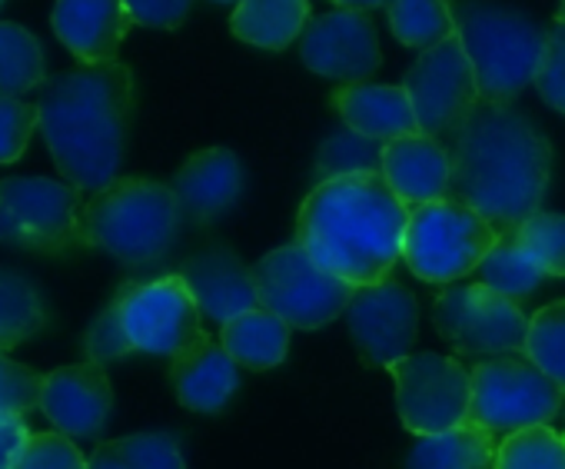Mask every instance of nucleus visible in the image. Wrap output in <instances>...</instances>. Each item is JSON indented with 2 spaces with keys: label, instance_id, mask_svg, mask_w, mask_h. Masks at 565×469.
Here are the masks:
<instances>
[{
  "label": "nucleus",
  "instance_id": "1",
  "mask_svg": "<svg viewBox=\"0 0 565 469\" xmlns=\"http://www.w3.org/2000/svg\"><path fill=\"white\" fill-rule=\"evenodd\" d=\"M452 200L482 213L499 233H512L539 213L548 173V137L512 104L479 100L449 134Z\"/></svg>",
  "mask_w": 565,
  "mask_h": 469
},
{
  "label": "nucleus",
  "instance_id": "2",
  "mask_svg": "<svg viewBox=\"0 0 565 469\" xmlns=\"http://www.w3.org/2000/svg\"><path fill=\"white\" fill-rule=\"evenodd\" d=\"M406 223L409 206L383 173H353L310 190L297 216V244L317 267L356 290L390 280L403 257Z\"/></svg>",
  "mask_w": 565,
  "mask_h": 469
},
{
  "label": "nucleus",
  "instance_id": "3",
  "mask_svg": "<svg viewBox=\"0 0 565 469\" xmlns=\"http://www.w3.org/2000/svg\"><path fill=\"white\" fill-rule=\"evenodd\" d=\"M38 110L47 150L71 186L97 193L120 177L134 114V74L127 64H81L51 77Z\"/></svg>",
  "mask_w": 565,
  "mask_h": 469
},
{
  "label": "nucleus",
  "instance_id": "4",
  "mask_svg": "<svg viewBox=\"0 0 565 469\" xmlns=\"http://www.w3.org/2000/svg\"><path fill=\"white\" fill-rule=\"evenodd\" d=\"M84 244L127 267H147L167 257L183 223L170 186L143 177H117L84 203Z\"/></svg>",
  "mask_w": 565,
  "mask_h": 469
},
{
  "label": "nucleus",
  "instance_id": "5",
  "mask_svg": "<svg viewBox=\"0 0 565 469\" xmlns=\"http://www.w3.org/2000/svg\"><path fill=\"white\" fill-rule=\"evenodd\" d=\"M456 38L472 64L479 97L512 104L535 84L548 31L499 0H462L456 8Z\"/></svg>",
  "mask_w": 565,
  "mask_h": 469
},
{
  "label": "nucleus",
  "instance_id": "6",
  "mask_svg": "<svg viewBox=\"0 0 565 469\" xmlns=\"http://www.w3.org/2000/svg\"><path fill=\"white\" fill-rule=\"evenodd\" d=\"M502 233L459 200H436L409 210L403 233V264L423 284L452 287L476 274Z\"/></svg>",
  "mask_w": 565,
  "mask_h": 469
},
{
  "label": "nucleus",
  "instance_id": "7",
  "mask_svg": "<svg viewBox=\"0 0 565 469\" xmlns=\"http://www.w3.org/2000/svg\"><path fill=\"white\" fill-rule=\"evenodd\" d=\"M84 200L67 180L8 177L0 180V244L64 257L84 251Z\"/></svg>",
  "mask_w": 565,
  "mask_h": 469
},
{
  "label": "nucleus",
  "instance_id": "8",
  "mask_svg": "<svg viewBox=\"0 0 565 469\" xmlns=\"http://www.w3.org/2000/svg\"><path fill=\"white\" fill-rule=\"evenodd\" d=\"M259 307L294 330H320L347 313L353 287L313 264L300 247H276L249 267Z\"/></svg>",
  "mask_w": 565,
  "mask_h": 469
},
{
  "label": "nucleus",
  "instance_id": "9",
  "mask_svg": "<svg viewBox=\"0 0 565 469\" xmlns=\"http://www.w3.org/2000/svg\"><path fill=\"white\" fill-rule=\"evenodd\" d=\"M433 323L439 337L469 360L525 356L529 317L515 300L482 287L452 284L433 303Z\"/></svg>",
  "mask_w": 565,
  "mask_h": 469
},
{
  "label": "nucleus",
  "instance_id": "10",
  "mask_svg": "<svg viewBox=\"0 0 565 469\" xmlns=\"http://www.w3.org/2000/svg\"><path fill=\"white\" fill-rule=\"evenodd\" d=\"M565 403V390L529 356H499L472 366L469 419L489 433H519L548 426Z\"/></svg>",
  "mask_w": 565,
  "mask_h": 469
},
{
  "label": "nucleus",
  "instance_id": "11",
  "mask_svg": "<svg viewBox=\"0 0 565 469\" xmlns=\"http://www.w3.org/2000/svg\"><path fill=\"white\" fill-rule=\"evenodd\" d=\"M114 303L134 353L173 360L203 337V313L180 274H167L157 280H130L114 294Z\"/></svg>",
  "mask_w": 565,
  "mask_h": 469
},
{
  "label": "nucleus",
  "instance_id": "12",
  "mask_svg": "<svg viewBox=\"0 0 565 469\" xmlns=\"http://www.w3.org/2000/svg\"><path fill=\"white\" fill-rule=\"evenodd\" d=\"M386 370L396 383V409L409 433L436 436L469 419L472 373L456 356L409 353Z\"/></svg>",
  "mask_w": 565,
  "mask_h": 469
},
{
  "label": "nucleus",
  "instance_id": "13",
  "mask_svg": "<svg viewBox=\"0 0 565 469\" xmlns=\"http://www.w3.org/2000/svg\"><path fill=\"white\" fill-rule=\"evenodd\" d=\"M403 90L413 100L419 130L426 137H449L482 100L472 64L459 38L423 51L403 77Z\"/></svg>",
  "mask_w": 565,
  "mask_h": 469
},
{
  "label": "nucleus",
  "instance_id": "14",
  "mask_svg": "<svg viewBox=\"0 0 565 469\" xmlns=\"http://www.w3.org/2000/svg\"><path fill=\"white\" fill-rule=\"evenodd\" d=\"M347 327L360 356L373 366H390L409 356L419 333V303L396 284L383 280L373 287H356L347 307Z\"/></svg>",
  "mask_w": 565,
  "mask_h": 469
},
{
  "label": "nucleus",
  "instance_id": "15",
  "mask_svg": "<svg viewBox=\"0 0 565 469\" xmlns=\"http://www.w3.org/2000/svg\"><path fill=\"white\" fill-rule=\"evenodd\" d=\"M300 57L313 74L327 81L366 84V77L376 74L383 51L370 14L327 11L307 24L300 38Z\"/></svg>",
  "mask_w": 565,
  "mask_h": 469
},
{
  "label": "nucleus",
  "instance_id": "16",
  "mask_svg": "<svg viewBox=\"0 0 565 469\" xmlns=\"http://www.w3.org/2000/svg\"><path fill=\"white\" fill-rule=\"evenodd\" d=\"M44 416L71 439H97L114 409V386L104 366H61L44 380Z\"/></svg>",
  "mask_w": 565,
  "mask_h": 469
},
{
  "label": "nucleus",
  "instance_id": "17",
  "mask_svg": "<svg viewBox=\"0 0 565 469\" xmlns=\"http://www.w3.org/2000/svg\"><path fill=\"white\" fill-rule=\"evenodd\" d=\"M51 24L81 64L97 67L117 61L134 18L124 0H54Z\"/></svg>",
  "mask_w": 565,
  "mask_h": 469
},
{
  "label": "nucleus",
  "instance_id": "18",
  "mask_svg": "<svg viewBox=\"0 0 565 469\" xmlns=\"http://www.w3.org/2000/svg\"><path fill=\"white\" fill-rule=\"evenodd\" d=\"M170 190L183 220L206 226L236 206L243 193V163L226 147H206L177 170Z\"/></svg>",
  "mask_w": 565,
  "mask_h": 469
},
{
  "label": "nucleus",
  "instance_id": "19",
  "mask_svg": "<svg viewBox=\"0 0 565 469\" xmlns=\"http://www.w3.org/2000/svg\"><path fill=\"white\" fill-rule=\"evenodd\" d=\"M383 180L413 210L452 196V160L443 140L416 134L383 143Z\"/></svg>",
  "mask_w": 565,
  "mask_h": 469
},
{
  "label": "nucleus",
  "instance_id": "20",
  "mask_svg": "<svg viewBox=\"0 0 565 469\" xmlns=\"http://www.w3.org/2000/svg\"><path fill=\"white\" fill-rule=\"evenodd\" d=\"M180 277L186 280L200 313L216 320L220 327L259 307L249 267H243L239 257L226 247H210L190 257L180 267Z\"/></svg>",
  "mask_w": 565,
  "mask_h": 469
},
{
  "label": "nucleus",
  "instance_id": "21",
  "mask_svg": "<svg viewBox=\"0 0 565 469\" xmlns=\"http://www.w3.org/2000/svg\"><path fill=\"white\" fill-rule=\"evenodd\" d=\"M333 110L353 134L376 143L423 134L409 94L396 84H343L333 94Z\"/></svg>",
  "mask_w": 565,
  "mask_h": 469
},
{
  "label": "nucleus",
  "instance_id": "22",
  "mask_svg": "<svg viewBox=\"0 0 565 469\" xmlns=\"http://www.w3.org/2000/svg\"><path fill=\"white\" fill-rule=\"evenodd\" d=\"M170 380L180 406L193 413H220L239 390V363L223 350V343L203 333L190 350L173 356Z\"/></svg>",
  "mask_w": 565,
  "mask_h": 469
},
{
  "label": "nucleus",
  "instance_id": "23",
  "mask_svg": "<svg viewBox=\"0 0 565 469\" xmlns=\"http://www.w3.org/2000/svg\"><path fill=\"white\" fill-rule=\"evenodd\" d=\"M310 21V0H239L230 18V31L243 44L287 51L297 38H303Z\"/></svg>",
  "mask_w": 565,
  "mask_h": 469
},
{
  "label": "nucleus",
  "instance_id": "24",
  "mask_svg": "<svg viewBox=\"0 0 565 469\" xmlns=\"http://www.w3.org/2000/svg\"><path fill=\"white\" fill-rule=\"evenodd\" d=\"M495 452V433L466 419L446 433L419 436V443L406 456V469H492Z\"/></svg>",
  "mask_w": 565,
  "mask_h": 469
},
{
  "label": "nucleus",
  "instance_id": "25",
  "mask_svg": "<svg viewBox=\"0 0 565 469\" xmlns=\"http://www.w3.org/2000/svg\"><path fill=\"white\" fill-rule=\"evenodd\" d=\"M290 333H294L290 323H282L276 313L256 307L223 323L220 343L243 370H273L290 353Z\"/></svg>",
  "mask_w": 565,
  "mask_h": 469
},
{
  "label": "nucleus",
  "instance_id": "26",
  "mask_svg": "<svg viewBox=\"0 0 565 469\" xmlns=\"http://www.w3.org/2000/svg\"><path fill=\"white\" fill-rule=\"evenodd\" d=\"M47 327V307L38 287L0 267V353H8L28 340H34Z\"/></svg>",
  "mask_w": 565,
  "mask_h": 469
},
{
  "label": "nucleus",
  "instance_id": "27",
  "mask_svg": "<svg viewBox=\"0 0 565 469\" xmlns=\"http://www.w3.org/2000/svg\"><path fill=\"white\" fill-rule=\"evenodd\" d=\"M386 14L393 38L403 47L433 51L456 38V11L449 0H390Z\"/></svg>",
  "mask_w": 565,
  "mask_h": 469
},
{
  "label": "nucleus",
  "instance_id": "28",
  "mask_svg": "<svg viewBox=\"0 0 565 469\" xmlns=\"http://www.w3.org/2000/svg\"><path fill=\"white\" fill-rule=\"evenodd\" d=\"M87 469H186V462L173 436L134 433L100 443L87 459Z\"/></svg>",
  "mask_w": 565,
  "mask_h": 469
},
{
  "label": "nucleus",
  "instance_id": "29",
  "mask_svg": "<svg viewBox=\"0 0 565 469\" xmlns=\"http://www.w3.org/2000/svg\"><path fill=\"white\" fill-rule=\"evenodd\" d=\"M47 84L41 41L21 24H0V97H21Z\"/></svg>",
  "mask_w": 565,
  "mask_h": 469
},
{
  "label": "nucleus",
  "instance_id": "30",
  "mask_svg": "<svg viewBox=\"0 0 565 469\" xmlns=\"http://www.w3.org/2000/svg\"><path fill=\"white\" fill-rule=\"evenodd\" d=\"M479 284L519 303L545 284V274L525 257V251L515 241V230H512V233H502L499 244L492 247V254L482 260Z\"/></svg>",
  "mask_w": 565,
  "mask_h": 469
},
{
  "label": "nucleus",
  "instance_id": "31",
  "mask_svg": "<svg viewBox=\"0 0 565 469\" xmlns=\"http://www.w3.org/2000/svg\"><path fill=\"white\" fill-rule=\"evenodd\" d=\"M492 469H565V436L552 426H529L499 443Z\"/></svg>",
  "mask_w": 565,
  "mask_h": 469
},
{
  "label": "nucleus",
  "instance_id": "32",
  "mask_svg": "<svg viewBox=\"0 0 565 469\" xmlns=\"http://www.w3.org/2000/svg\"><path fill=\"white\" fill-rule=\"evenodd\" d=\"M515 241L525 257L548 277H565V213L539 210L522 226H515Z\"/></svg>",
  "mask_w": 565,
  "mask_h": 469
},
{
  "label": "nucleus",
  "instance_id": "33",
  "mask_svg": "<svg viewBox=\"0 0 565 469\" xmlns=\"http://www.w3.org/2000/svg\"><path fill=\"white\" fill-rule=\"evenodd\" d=\"M525 356L565 390V300L535 310L529 320Z\"/></svg>",
  "mask_w": 565,
  "mask_h": 469
},
{
  "label": "nucleus",
  "instance_id": "34",
  "mask_svg": "<svg viewBox=\"0 0 565 469\" xmlns=\"http://www.w3.org/2000/svg\"><path fill=\"white\" fill-rule=\"evenodd\" d=\"M383 170V147L370 137L353 134L350 127L333 134L317 160L320 183L337 180V177H353V173H380Z\"/></svg>",
  "mask_w": 565,
  "mask_h": 469
},
{
  "label": "nucleus",
  "instance_id": "35",
  "mask_svg": "<svg viewBox=\"0 0 565 469\" xmlns=\"http://www.w3.org/2000/svg\"><path fill=\"white\" fill-rule=\"evenodd\" d=\"M38 127H41L38 104H28L21 97H0V167L24 157Z\"/></svg>",
  "mask_w": 565,
  "mask_h": 469
},
{
  "label": "nucleus",
  "instance_id": "36",
  "mask_svg": "<svg viewBox=\"0 0 565 469\" xmlns=\"http://www.w3.org/2000/svg\"><path fill=\"white\" fill-rule=\"evenodd\" d=\"M44 380L31 366L11 360L8 353H0V413H31L41 409L44 396Z\"/></svg>",
  "mask_w": 565,
  "mask_h": 469
},
{
  "label": "nucleus",
  "instance_id": "37",
  "mask_svg": "<svg viewBox=\"0 0 565 469\" xmlns=\"http://www.w3.org/2000/svg\"><path fill=\"white\" fill-rule=\"evenodd\" d=\"M84 353H87V363H97V366H107L114 360H124L134 353L124 327H120V313H117V303L110 300L100 317L87 327L84 333Z\"/></svg>",
  "mask_w": 565,
  "mask_h": 469
},
{
  "label": "nucleus",
  "instance_id": "38",
  "mask_svg": "<svg viewBox=\"0 0 565 469\" xmlns=\"http://www.w3.org/2000/svg\"><path fill=\"white\" fill-rule=\"evenodd\" d=\"M14 469H87L84 452L64 433H38L18 456Z\"/></svg>",
  "mask_w": 565,
  "mask_h": 469
},
{
  "label": "nucleus",
  "instance_id": "39",
  "mask_svg": "<svg viewBox=\"0 0 565 469\" xmlns=\"http://www.w3.org/2000/svg\"><path fill=\"white\" fill-rule=\"evenodd\" d=\"M535 90L552 110L565 114V21H555V28H548Z\"/></svg>",
  "mask_w": 565,
  "mask_h": 469
},
{
  "label": "nucleus",
  "instance_id": "40",
  "mask_svg": "<svg viewBox=\"0 0 565 469\" xmlns=\"http://www.w3.org/2000/svg\"><path fill=\"white\" fill-rule=\"evenodd\" d=\"M134 24L153 31H177L186 18L193 0H124Z\"/></svg>",
  "mask_w": 565,
  "mask_h": 469
},
{
  "label": "nucleus",
  "instance_id": "41",
  "mask_svg": "<svg viewBox=\"0 0 565 469\" xmlns=\"http://www.w3.org/2000/svg\"><path fill=\"white\" fill-rule=\"evenodd\" d=\"M31 426L24 413H0V469H14L18 456L31 443Z\"/></svg>",
  "mask_w": 565,
  "mask_h": 469
},
{
  "label": "nucleus",
  "instance_id": "42",
  "mask_svg": "<svg viewBox=\"0 0 565 469\" xmlns=\"http://www.w3.org/2000/svg\"><path fill=\"white\" fill-rule=\"evenodd\" d=\"M333 4H337L340 11H360V14H370V11L386 8L390 0H333Z\"/></svg>",
  "mask_w": 565,
  "mask_h": 469
},
{
  "label": "nucleus",
  "instance_id": "43",
  "mask_svg": "<svg viewBox=\"0 0 565 469\" xmlns=\"http://www.w3.org/2000/svg\"><path fill=\"white\" fill-rule=\"evenodd\" d=\"M558 21H565V0H558Z\"/></svg>",
  "mask_w": 565,
  "mask_h": 469
},
{
  "label": "nucleus",
  "instance_id": "44",
  "mask_svg": "<svg viewBox=\"0 0 565 469\" xmlns=\"http://www.w3.org/2000/svg\"><path fill=\"white\" fill-rule=\"evenodd\" d=\"M216 4H233V0H216ZM236 4H239V0H236Z\"/></svg>",
  "mask_w": 565,
  "mask_h": 469
},
{
  "label": "nucleus",
  "instance_id": "45",
  "mask_svg": "<svg viewBox=\"0 0 565 469\" xmlns=\"http://www.w3.org/2000/svg\"><path fill=\"white\" fill-rule=\"evenodd\" d=\"M0 8H4V0H0Z\"/></svg>",
  "mask_w": 565,
  "mask_h": 469
}]
</instances>
